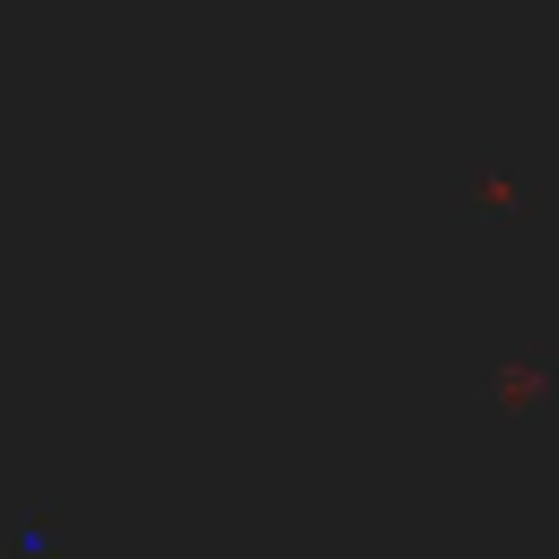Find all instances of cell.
<instances>
[{
  "mask_svg": "<svg viewBox=\"0 0 559 559\" xmlns=\"http://www.w3.org/2000/svg\"><path fill=\"white\" fill-rule=\"evenodd\" d=\"M472 201H480V210H524V192H515L507 166H472Z\"/></svg>",
  "mask_w": 559,
  "mask_h": 559,
  "instance_id": "2",
  "label": "cell"
},
{
  "mask_svg": "<svg viewBox=\"0 0 559 559\" xmlns=\"http://www.w3.org/2000/svg\"><path fill=\"white\" fill-rule=\"evenodd\" d=\"M550 402H559V358H533V349L489 358V376H480V411L489 419H533Z\"/></svg>",
  "mask_w": 559,
  "mask_h": 559,
  "instance_id": "1",
  "label": "cell"
}]
</instances>
